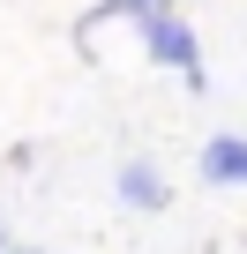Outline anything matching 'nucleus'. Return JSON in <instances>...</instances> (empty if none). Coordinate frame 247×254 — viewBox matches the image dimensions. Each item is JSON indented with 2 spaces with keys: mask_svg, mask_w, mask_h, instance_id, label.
I'll list each match as a JSON object with an SVG mask.
<instances>
[{
  "mask_svg": "<svg viewBox=\"0 0 247 254\" xmlns=\"http://www.w3.org/2000/svg\"><path fill=\"white\" fill-rule=\"evenodd\" d=\"M135 30H143V53H150L158 67H172V75L202 67V45H195L187 15H172V8H150V15H135Z\"/></svg>",
  "mask_w": 247,
  "mask_h": 254,
  "instance_id": "1",
  "label": "nucleus"
},
{
  "mask_svg": "<svg viewBox=\"0 0 247 254\" xmlns=\"http://www.w3.org/2000/svg\"><path fill=\"white\" fill-rule=\"evenodd\" d=\"M112 187H120V202H128V209H143V217H158V209L172 202V187H165V172H158L150 157H128Z\"/></svg>",
  "mask_w": 247,
  "mask_h": 254,
  "instance_id": "2",
  "label": "nucleus"
},
{
  "mask_svg": "<svg viewBox=\"0 0 247 254\" xmlns=\"http://www.w3.org/2000/svg\"><path fill=\"white\" fill-rule=\"evenodd\" d=\"M195 172L210 187H247V135H210L202 157H195Z\"/></svg>",
  "mask_w": 247,
  "mask_h": 254,
  "instance_id": "3",
  "label": "nucleus"
},
{
  "mask_svg": "<svg viewBox=\"0 0 247 254\" xmlns=\"http://www.w3.org/2000/svg\"><path fill=\"white\" fill-rule=\"evenodd\" d=\"M150 8H172V0H105V8H90V15H82V30H90V23H105V15H150Z\"/></svg>",
  "mask_w": 247,
  "mask_h": 254,
  "instance_id": "4",
  "label": "nucleus"
},
{
  "mask_svg": "<svg viewBox=\"0 0 247 254\" xmlns=\"http://www.w3.org/2000/svg\"><path fill=\"white\" fill-rule=\"evenodd\" d=\"M0 254H8V224H0Z\"/></svg>",
  "mask_w": 247,
  "mask_h": 254,
  "instance_id": "5",
  "label": "nucleus"
},
{
  "mask_svg": "<svg viewBox=\"0 0 247 254\" xmlns=\"http://www.w3.org/2000/svg\"><path fill=\"white\" fill-rule=\"evenodd\" d=\"M8 254H38V247H8Z\"/></svg>",
  "mask_w": 247,
  "mask_h": 254,
  "instance_id": "6",
  "label": "nucleus"
}]
</instances>
